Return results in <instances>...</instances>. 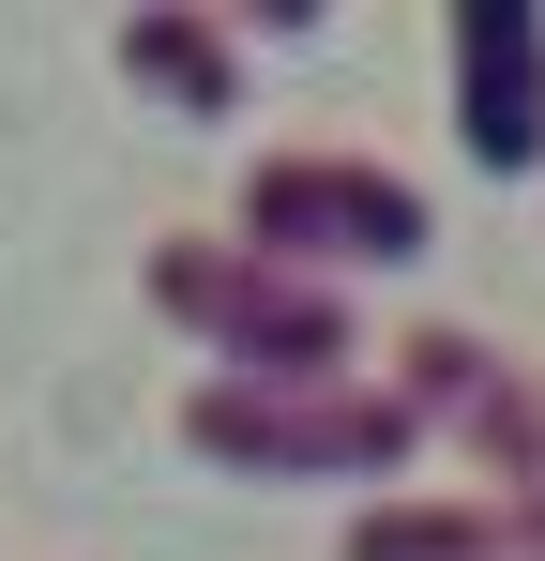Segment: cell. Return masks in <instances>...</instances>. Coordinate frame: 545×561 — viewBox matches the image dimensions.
<instances>
[{
	"mask_svg": "<svg viewBox=\"0 0 545 561\" xmlns=\"http://www.w3.org/2000/svg\"><path fill=\"white\" fill-rule=\"evenodd\" d=\"M258 228L303 259H409L425 243L409 183H379V168H258Z\"/></svg>",
	"mask_w": 545,
	"mask_h": 561,
	"instance_id": "cell-1",
	"label": "cell"
},
{
	"mask_svg": "<svg viewBox=\"0 0 545 561\" xmlns=\"http://www.w3.org/2000/svg\"><path fill=\"white\" fill-rule=\"evenodd\" d=\"M197 440L212 456H394L409 410L394 394H243V379H212L197 394Z\"/></svg>",
	"mask_w": 545,
	"mask_h": 561,
	"instance_id": "cell-2",
	"label": "cell"
},
{
	"mask_svg": "<svg viewBox=\"0 0 545 561\" xmlns=\"http://www.w3.org/2000/svg\"><path fill=\"white\" fill-rule=\"evenodd\" d=\"M531 61H545V31L531 15H469V152H545V122H531Z\"/></svg>",
	"mask_w": 545,
	"mask_h": 561,
	"instance_id": "cell-3",
	"label": "cell"
}]
</instances>
